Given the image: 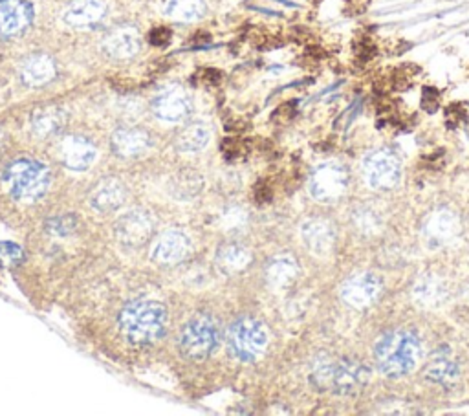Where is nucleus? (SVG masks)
Listing matches in <instances>:
<instances>
[{"instance_id": "nucleus-11", "label": "nucleus", "mask_w": 469, "mask_h": 416, "mask_svg": "<svg viewBox=\"0 0 469 416\" xmlns=\"http://www.w3.org/2000/svg\"><path fill=\"white\" fill-rule=\"evenodd\" d=\"M191 251V242L185 233L178 230H169L154 240L150 248V257L154 263L162 267H176Z\"/></svg>"}, {"instance_id": "nucleus-24", "label": "nucleus", "mask_w": 469, "mask_h": 416, "mask_svg": "<svg viewBox=\"0 0 469 416\" xmlns=\"http://www.w3.org/2000/svg\"><path fill=\"white\" fill-rule=\"evenodd\" d=\"M67 123V113L61 107L48 105L33 113L32 131L39 138H50L58 134Z\"/></svg>"}, {"instance_id": "nucleus-6", "label": "nucleus", "mask_w": 469, "mask_h": 416, "mask_svg": "<svg viewBox=\"0 0 469 416\" xmlns=\"http://www.w3.org/2000/svg\"><path fill=\"white\" fill-rule=\"evenodd\" d=\"M219 345V330L212 318H193L180 332V350L189 359L210 357Z\"/></svg>"}, {"instance_id": "nucleus-30", "label": "nucleus", "mask_w": 469, "mask_h": 416, "mask_svg": "<svg viewBox=\"0 0 469 416\" xmlns=\"http://www.w3.org/2000/svg\"><path fill=\"white\" fill-rule=\"evenodd\" d=\"M24 258H26V255L19 244L0 242V263H3L5 267H8V268L19 267L24 263Z\"/></svg>"}, {"instance_id": "nucleus-8", "label": "nucleus", "mask_w": 469, "mask_h": 416, "mask_svg": "<svg viewBox=\"0 0 469 416\" xmlns=\"http://www.w3.org/2000/svg\"><path fill=\"white\" fill-rule=\"evenodd\" d=\"M348 187V171L336 162L320 166L310 176L308 191L318 202L332 203L339 200Z\"/></svg>"}, {"instance_id": "nucleus-25", "label": "nucleus", "mask_w": 469, "mask_h": 416, "mask_svg": "<svg viewBox=\"0 0 469 416\" xmlns=\"http://www.w3.org/2000/svg\"><path fill=\"white\" fill-rule=\"evenodd\" d=\"M297 276H299L297 261L290 255H279L272 258L270 265L266 267V279L274 290L288 288L297 279Z\"/></svg>"}, {"instance_id": "nucleus-22", "label": "nucleus", "mask_w": 469, "mask_h": 416, "mask_svg": "<svg viewBox=\"0 0 469 416\" xmlns=\"http://www.w3.org/2000/svg\"><path fill=\"white\" fill-rule=\"evenodd\" d=\"M56 77V63L48 56H32L21 67V79L28 86H42Z\"/></svg>"}, {"instance_id": "nucleus-7", "label": "nucleus", "mask_w": 469, "mask_h": 416, "mask_svg": "<svg viewBox=\"0 0 469 416\" xmlns=\"http://www.w3.org/2000/svg\"><path fill=\"white\" fill-rule=\"evenodd\" d=\"M363 175L376 191H391L401 182V162L392 149H378L363 162Z\"/></svg>"}, {"instance_id": "nucleus-31", "label": "nucleus", "mask_w": 469, "mask_h": 416, "mask_svg": "<svg viewBox=\"0 0 469 416\" xmlns=\"http://www.w3.org/2000/svg\"><path fill=\"white\" fill-rule=\"evenodd\" d=\"M248 226V213L242 207H230V210L222 215V228L230 233L242 231Z\"/></svg>"}, {"instance_id": "nucleus-26", "label": "nucleus", "mask_w": 469, "mask_h": 416, "mask_svg": "<svg viewBox=\"0 0 469 416\" xmlns=\"http://www.w3.org/2000/svg\"><path fill=\"white\" fill-rule=\"evenodd\" d=\"M251 263V253L240 244H226L217 253V267L228 276L244 272Z\"/></svg>"}, {"instance_id": "nucleus-18", "label": "nucleus", "mask_w": 469, "mask_h": 416, "mask_svg": "<svg viewBox=\"0 0 469 416\" xmlns=\"http://www.w3.org/2000/svg\"><path fill=\"white\" fill-rule=\"evenodd\" d=\"M125 198V185L116 178H105L94 185L90 193V205L99 213H113L123 205Z\"/></svg>"}, {"instance_id": "nucleus-2", "label": "nucleus", "mask_w": 469, "mask_h": 416, "mask_svg": "<svg viewBox=\"0 0 469 416\" xmlns=\"http://www.w3.org/2000/svg\"><path fill=\"white\" fill-rule=\"evenodd\" d=\"M422 356V343L410 330H391L374 345V359L382 375L400 378L412 373Z\"/></svg>"}, {"instance_id": "nucleus-3", "label": "nucleus", "mask_w": 469, "mask_h": 416, "mask_svg": "<svg viewBox=\"0 0 469 416\" xmlns=\"http://www.w3.org/2000/svg\"><path fill=\"white\" fill-rule=\"evenodd\" d=\"M167 325V312L156 301H134L120 314V330L134 345H150L160 339Z\"/></svg>"}, {"instance_id": "nucleus-16", "label": "nucleus", "mask_w": 469, "mask_h": 416, "mask_svg": "<svg viewBox=\"0 0 469 416\" xmlns=\"http://www.w3.org/2000/svg\"><path fill=\"white\" fill-rule=\"evenodd\" d=\"M426 376L428 380L442 385L453 387L460 380V367L449 347H438L426 363Z\"/></svg>"}, {"instance_id": "nucleus-4", "label": "nucleus", "mask_w": 469, "mask_h": 416, "mask_svg": "<svg viewBox=\"0 0 469 416\" xmlns=\"http://www.w3.org/2000/svg\"><path fill=\"white\" fill-rule=\"evenodd\" d=\"M3 184L14 200L32 203L46 194L50 187V171L37 160L19 158L5 169Z\"/></svg>"}, {"instance_id": "nucleus-9", "label": "nucleus", "mask_w": 469, "mask_h": 416, "mask_svg": "<svg viewBox=\"0 0 469 416\" xmlns=\"http://www.w3.org/2000/svg\"><path fill=\"white\" fill-rule=\"evenodd\" d=\"M382 290H383V283L380 281V277L376 274L365 272V274L352 276L350 279L345 281V285L341 286V299L348 306L363 310L378 301Z\"/></svg>"}, {"instance_id": "nucleus-12", "label": "nucleus", "mask_w": 469, "mask_h": 416, "mask_svg": "<svg viewBox=\"0 0 469 416\" xmlns=\"http://www.w3.org/2000/svg\"><path fill=\"white\" fill-rule=\"evenodd\" d=\"M424 240L429 248H442L453 242L458 233H460V222L458 217L451 212L442 207V210L433 212L426 221H424Z\"/></svg>"}, {"instance_id": "nucleus-28", "label": "nucleus", "mask_w": 469, "mask_h": 416, "mask_svg": "<svg viewBox=\"0 0 469 416\" xmlns=\"http://www.w3.org/2000/svg\"><path fill=\"white\" fill-rule=\"evenodd\" d=\"M210 141V131L202 123L187 125L176 136V147L182 152H198Z\"/></svg>"}, {"instance_id": "nucleus-15", "label": "nucleus", "mask_w": 469, "mask_h": 416, "mask_svg": "<svg viewBox=\"0 0 469 416\" xmlns=\"http://www.w3.org/2000/svg\"><path fill=\"white\" fill-rule=\"evenodd\" d=\"M97 150L83 136H67L59 145V158L72 171H86L95 162Z\"/></svg>"}, {"instance_id": "nucleus-5", "label": "nucleus", "mask_w": 469, "mask_h": 416, "mask_svg": "<svg viewBox=\"0 0 469 416\" xmlns=\"http://www.w3.org/2000/svg\"><path fill=\"white\" fill-rule=\"evenodd\" d=\"M228 341L231 352L239 359L253 361L266 350L268 330L255 318H240L231 325Z\"/></svg>"}, {"instance_id": "nucleus-27", "label": "nucleus", "mask_w": 469, "mask_h": 416, "mask_svg": "<svg viewBox=\"0 0 469 416\" xmlns=\"http://www.w3.org/2000/svg\"><path fill=\"white\" fill-rule=\"evenodd\" d=\"M203 0H166L164 12L169 19L178 23H191L203 15Z\"/></svg>"}, {"instance_id": "nucleus-29", "label": "nucleus", "mask_w": 469, "mask_h": 416, "mask_svg": "<svg viewBox=\"0 0 469 416\" xmlns=\"http://www.w3.org/2000/svg\"><path fill=\"white\" fill-rule=\"evenodd\" d=\"M354 222L363 235H376L382 230V219L373 207L363 205L354 213Z\"/></svg>"}, {"instance_id": "nucleus-23", "label": "nucleus", "mask_w": 469, "mask_h": 416, "mask_svg": "<svg viewBox=\"0 0 469 416\" xmlns=\"http://www.w3.org/2000/svg\"><path fill=\"white\" fill-rule=\"evenodd\" d=\"M150 143V138L141 129H118L113 134V149L122 158H132L141 154Z\"/></svg>"}, {"instance_id": "nucleus-1", "label": "nucleus", "mask_w": 469, "mask_h": 416, "mask_svg": "<svg viewBox=\"0 0 469 416\" xmlns=\"http://www.w3.org/2000/svg\"><path fill=\"white\" fill-rule=\"evenodd\" d=\"M371 380V369L363 361L348 356L329 357L321 356L311 367V382L321 391H330L339 396L357 394Z\"/></svg>"}, {"instance_id": "nucleus-17", "label": "nucleus", "mask_w": 469, "mask_h": 416, "mask_svg": "<svg viewBox=\"0 0 469 416\" xmlns=\"http://www.w3.org/2000/svg\"><path fill=\"white\" fill-rule=\"evenodd\" d=\"M301 237L306 248L316 255H327L336 244V230L327 219H308L301 226Z\"/></svg>"}, {"instance_id": "nucleus-19", "label": "nucleus", "mask_w": 469, "mask_h": 416, "mask_svg": "<svg viewBox=\"0 0 469 416\" xmlns=\"http://www.w3.org/2000/svg\"><path fill=\"white\" fill-rule=\"evenodd\" d=\"M141 41L140 33L132 26H120L114 28L105 41H103V48H105L107 54L114 59H129L134 58L140 51Z\"/></svg>"}, {"instance_id": "nucleus-21", "label": "nucleus", "mask_w": 469, "mask_h": 416, "mask_svg": "<svg viewBox=\"0 0 469 416\" xmlns=\"http://www.w3.org/2000/svg\"><path fill=\"white\" fill-rule=\"evenodd\" d=\"M103 0H72L65 10V23L74 28H88L105 17Z\"/></svg>"}, {"instance_id": "nucleus-32", "label": "nucleus", "mask_w": 469, "mask_h": 416, "mask_svg": "<svg viewBox=\"0 0 469 416\" xmlns=\"http://www.w3.org/2000/svg\"><path fill=\"white\" fill-rule=\"evenodd\" d=\"M76 226H77V221L74 215H59V217L48 221V231L58 237L70 235L76 230Z\"/></svg>"}, {"instance_id": "nucleus-10", "label": "nucleus", "mask_w": 469, "mask_h": 416, "mask_svg": "<svg viewBox=\"0 0 469 416\" xmlns=\"http://www.w3.org/2000/svg\"><path fill=\"white\" fill-rule=\"evenodd\" d=\"M152 233H154V221L150 213L143 210L127 212L118 219L116 235L120 242L129 248H141L143 244L149 242Z\"/></svg>"}, {"instance_id": "nucleus-14", "label": "nucleus", "mask_w": 469, "mask_h": 416, "mask_svg": "<svg viewBox=\"0 0 469 416\" xmlns=\"http://www.w3.org/2000/svg\"><path fill=\"white\" fill-rule=\"evenodd\" d=\"M33 19V8L26 0H0V37L24 32Z\"/></svg>"}, {"instance_id": "nucleus-13", "label": "nucleus", "mask_w": 469, "mask_h": 416, "mask_svg": "<svg viewBox=\"0 0 469 416\" xmlns=\"http://www.w3.org/2000/svg\"><path fill=\"white\" fill-rule=\"evenodd\" d=\"M152 109L160 120L178 123L191 114V99L184 88L169 86L154 97Z\"/></svg>"}, {"instance_id": "nucleus-20", "label": "nucleus", "mask_w": 469, "mask_h": 416, "mask_svg": "<svg viewBox=\"0 0 469 416\" xmlns=\"http://www.w3.org/2000/svg\"><path fill=\"white\" fill-rule=\"evenodd\" d=\"M412 299L422 308H437L447 299V285L437 274H422L412 286Z\"/></svg>"}, {"instance_id": "nucleus-33", "label": "nucleus", "mask_w": 469, "mask_h": 416, "mask_svg": "<svg viewBox=\"0 0 469 416\" xmlns=\"http://www.w3.org/2000/svg\"><path fill=\"white\" fill-rule=\"evenodd\" d=\"M171 41V32L167 28H156L150 32V42L156 46H166Z\"/></svg>"}]
</instances>
